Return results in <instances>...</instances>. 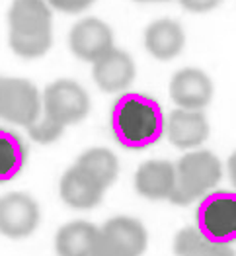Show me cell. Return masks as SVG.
Returning a JSON list of instances; mask_svg holds the SVG:
<instances>
[{
    "label": "cell",
    "instance_id": "52a82bcc",
    "mask_svg": "<svg viewBox=\"0 0 236 256\" xmlns=\"http://www.w3.org/2000/svg\"><path fill=\"white\" fill-rule=\"evenodd\" d=\"M149 246V233L145 225L129 215L107 219L100 227V250L102 254L135 256L143 254Z\"/></svg>",
    "mask_w": 236,
    "mask_h": 256
},
{
    "label": "cell",
    "instance_id": "ffe728a7",
    "mask_svg": "<svg viewBox=\"0 0 236 256\" xmlns=\"http://www.w3.org/2000/svg\"><path fill=\"white\" fill-rule=\"evenodd\" d=\"M27 135L35 141V143H41V145H49V143H55L63 137L64 126L59 124L57 120H53L51 116H47L41 110V114L27 126Z\"/></svg>",
    "mask_w": 236,
    "mask_h": 256
},
{
    "label": "cell",
    "instance_id": "5b68a950",
    "mask_svg": "<svg viewBox=\"0 0 236 256\" xmlns=\"http://www.w3.org/2000/svg\"><path fill=\"white\" fill-rule=\"evenodd\" d=\"M41 114V92L27 78L0 76V120L27 128Z\"/></svg>",
    "mask_w": 236,
    "mask_h": 256
},
{
    "label": "cell",
    "instance_id": "9a60e30c",
    "mask_svg": "<svg viewBox=\"0 0 236 256\" xmlns=\"http://www.w3.org/2000/svg\"><path fill=\"white\" fill-rule=\"evenodd\" d=\"M186 47V32L172 18H158L145 30V49L158 61L176 59Z\"/></svg>",
    "mask_w": 236,
    "mask_h": 256
},
{
    "label": "cell",
    "instance_id": "9c48e42d",
    "mask_svg": "<svg viewBox=\"0 0 236 256\" xmlns=\"http://www.w3.org/2000/svg\"><path fill=\"white\" fill-rule=\"evenodd\" d=\"M137 74L135 61L127 51L117 49L115 45L107 49L92 63V78L100 90L107 94H117L133 84Z\"/></svg>",
    "mask_w": 236,
    "mask_h": 256
},
{
    "label": "cell",
    "instance_id": "6da1fadb",
    "mask_svg": "<svg viewBox=\"0 0 236 256\" xmlns=\"http://www.w3.org/2000/svg\"><path fill=\"white\" fill-rule=\"evenodd\" d=\"M162 106L147 94H125L111 110V131L117 143L127 149L154 145L164 133Z\"/></svg>",
    "mask_w": 236,
    "mask_h": 256
},
{
    "label": "cell",
    "instance_id": "cb8c5ba5",
    "mask_svg": "<svg viewBox=\"0 0 236 256\" xmlns=\"http://www.w3.org/2000/svg\"><path fill=\"white\" fill-rule=\"evenodd\" d=\"M135 2H168V0H135Z\"/></svg>",
    "mask_w": 236,
    "mask_h": 256
},
{
    "label": "cell",
    "instance_id": "8fae6325",
    "mask_svg": "<svg viewBox=\"0 0 236 256\" xmlns=\"http://www.w3.org/2000/svg\"><path fill=\"white\" fill-rule=\"evenodd\" d=\"M68 47L74 57L86 63H94L100 55L113 47V32L100 18H82L78 20L68 34Z\"/></svg>",
    "mask_w": 236,
    "mask_h": 256
},
{
    "label": "cell",
    "instance_id": "7402d4cb",
    "mask_svg": "<svg viewBox=\"0 0 236 256\" xmlns=\"http://www.w3.org/2000/svg\"><path fill=\"white\" fill-rule=\"evenodd\" d=\"M223 0H180L182 8L193 12V14H205V12H211L217 6H221Z\"/></svg>",
    "mask_w": 236,
    "mask_h": 256
},
{
    "label": "cell",
    "instance_id": "8992f818",
    "mask_svg": "<svg viewBox=\"0 0 236 256\" xmlns=\"http://www.w3.org/2000/svg\"><path fill=\"white\" fill-rule=\"evenodd\" d=\"M197 227L213 240L233 244L236 242V192H209L201 198L197 210Z\"/></svg>",
    "mask_w": 236,
    "mask_h": 256
},
{
    "label": "cell",
    "instance_id": "3957f363",
    "mask_svg": "<svg viewBox=\"0 0 236 256\" xmlns=\"http://www.w3.org/2000/svg\"><path fill=\"white\" fill-rule=\"evenodd\" d=\"M176 184L170 202L176 206H190L213 192L223 178V164L211 150H188L176 164Z\"/></svg>",
    "mask_w": 236,
    "mask_h": 256
},
{
    "label": "cell",
    "instance_id": "603a6c76",
    "mask_svg": "<svg viewBox=\"0 0 236 256\" xmlns=\"http://www.w3.org/2000/svg\"><path fill=\"white\" fill-rule=\"evenodd\" d=\"M227 170H229V178H231V182H233V186H235V190H236V150L229 156Z\"/></svg>",
    "mask_w": 236,
    "mask_h": 256
},
{
    "label": "cell",
    "instance_id": "e0dca14e",
    "mask_svg": "<svg viewBox=\"0 0 236 256\" xmlns=\"http://www.w3.org/2000/svg\"><path fill=\"white\" fill-rule=\"evenodd\" d=\"M174 252L182 256H229L235 254V248L233 244L213 240L199 227H184L178 231V235L174 238Z\"/></svg>",
    "mask_w": 236,
    "mask_h": 256
},
{
    "label": "cell",
    "instance_id": "d6986e66",
    "mask_svg": "<svg viewBox=\"0 0 236 256\" xmlns=\"http://www.w3.org/2000/svg\"><path fill=\"white\" fill-rule=\"evenodd\" d=\"M27 147L18 133L0 128V182L14 180L25 166Z\"/></svg>",
    "mask_w": 236,
    "mask_h": 256
},
{
    "label": "cell",
    "instance_id": "ba28073f",
    "mask_svg": "<svg viewBox=\"0 0 236 256\" xmlns=\"http://www.w3.org/2000/svg\"><path fill=\"white\" fill-rule=\"evenodd\" d=\"M39 221V204L29 194L12 192L0 198V235L20 240L31 235Z\"/></svg>",
    "mask_w": 236,
    "mask_h": 256
},
{
    "label": "cell",
    "instance_id": "277c9868",
    "mask_svg": "<svg viewBox=\"0 0 236 256\" xmlns=\"http://www.w3.org/2000/svg\"><path fill=\"white\" fill-rule=\"evenodd\" d=\"M90 106L92 104L86 88L72 78H59L47 86L41 94V110L64 128L86 120Z\"/></svg>",
    "mask_w": 236,
    "mask_h": 256
},
{
    "label": "cell",
    "instance_id": "4fadbf2b",
    "mask_svg": "<svg viewBox=\"0 0 236 256\" xmlns=\"http://www.w3.org/2000/svg\"><path fill=\"white\" fill-rule=\"evenodd\" d=\"M59 192H61V200L68 208L86 212V210H94L102 204L106 188L74 162L63 174Z\"/></svg>",
    "mask_w": 236,
    "mask_h": 256
},
{
    "label": "cell",
    "instance_id": "ac0fdd59",
    "mask_svg": "<svg viewBox=\"0 0 236 256\" xmlns=\"http://www.w3.org/2000/svg\"><path fill=\"white\" fill-rule=\"evenodd\" d=\"M76 164L88 172L92 178H96L106 190L119 176V160H117L115 152L106 147H92V149L84 150L78 156Z\"/></svg>",
    "mask_w": 236,
    "mask_h": 256
},
{
    "label": "cell",
    "instance_id": "7a4b0ae2",
    "mask_svg": "<svg viewBox=\"0 0 236 256\" xmlns=\"http://www.w3.org/2000/svg\"><path fill=\"white\" fill-rule=\"evenodd\" d=\"M8 45L21 59H39L53 45V8L47 0H14L8 8Z\"/></svg>",
    "mask_w": 236,
    "mask_h": 256
},
{
    "label": "cell",
    "instance_id": "5bb4252c",
    "mask_svg": "<svg viewBox=\"0 0 236 256\" xmlns=\"http://www.w3.org/2000/svg\"><path fill=\"white\" fill-rule=\"evenodd\" d=\"M133 182L139 196L152 202H162V200L170 202L176 184V166L164 158L145 160L135 172Z\"/></svg>",
    "mask_w": 236,
    "mask_h": 256
},
{
    "label": "cell",
    "instance_id": "2e32d148",
    "mask_svg": "<svg viewBox=\"0 0 236 256\" xmlns=\"http://www.w3.org/2000/svg\"><path fill=\"white\" fill-rule=\"evenodd\" d=\"M55 250L64 256L102 254L100 250V227L90 221H68L55 235Z\"/></svg>",
    "mask_w": 236,
    "mask_h": 256
},
{
    "label": "cell",
    "instance_id": "7c38bea8",
    "mask_svg": "<svg viewBox=\"0 0 236 256\" xmlns=\"http://www.w3.org/2000/svg\"><path fill=\"white\" fill-rule=\"evenodd\" d=\"M213 92L209 74L195 66L180 68L170 80V98L178 108L203 110L209 106Z\"/></svg>",
    "mask_w": 236,
    "mask_h": 256
},
{
    "label": "cell",
    "instance_id": "30bf717a",
    "mask_svg": "<svg viewBox=\"0 0 236 256\" xmlns=\"http://www.w3.org/2000/svg\"><path fill=\"white\" fill-rule=\"evenodd\" d=\"M209 122L203 110L176 108L164 120V133L176 149L192 150L201 147L209 137Z\"/></svg>",
    "mask_w": 236,
    "mask_h": 256
},
{
    "label": "cell",
    "instance_id": "44dd1931",
    "mask_svg": "<svg viewBox=\"0 0 236 256\" xmlns=\"http://www.w3.org/2000/svg\"><path fill=\"white\" fill-rule=\"evenodd\" d=\"M96 0H47V4L63 14H80L88 10Z\"/></svg>",
    "mask_w": 236,
    "mask_h": 256
}]
</instances>
